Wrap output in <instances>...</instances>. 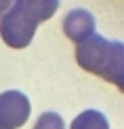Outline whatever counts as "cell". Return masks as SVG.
Here are the masks:
<instances>
[{
  "label": "cell",
  "instance_id": "6da1fadb",
  "mask_svg": "<svg viewBox=\"0 0 124 129\" xmlns=\"http://www.w3.org/2000/svg\"><path fill=\"white\" fill-rule=\"evenodd\" d=\"M59 0H15L4 15H0V36L13 49H25L32 42L40 21L55 15Z\"/></svg>",
  "mask_w": 124,
  "mask_h": 129
},
{
  "label": "cell",
  "instance_id": "7a4b0ae2",
  "mask_svg": "<svg viewBox=\"0 0 124 129\" xmlns=\"http://www.w3.org/2000/svg\"><path fill=\"white\" fill-rule=\"evenodd\" d=\"M76 59L80 68L116 85L124 93V45L122 42L107 40L99 34H93L86 40L78 42Z\"/></svg>",
  "mask_w": 124,
  "mask_h": 129
},
{
  "label": "cell",
  "instance_id": "3957f363",
  "mask_svg": "<svg viewBox=\"0 0 124 129\" xmlns=\"http://www.w3.org/2000/svg\"><path fill=\"white\" fill-rule=\"evenodd\" d=\"M30 116V100L21 91L0 95V129H19Z\"/></svg>",
  "mask_w": 124,
  "mask_h": 129
},
{
  "label": "cell",
  "instance_id": "277c9868",
  "mask_svg": "<svg viewBox=\"0 0 124 129\" xmlns=\"http://www.w3.org/2000/svg\"><path fill=\"white\" fill-rule=\"evenodd\" d=\"M63 32L69 40L74 42H82L86 40L88 36L95 34V19L88 11H82V9H76L72 13L65 15L63 19Z\"/></svg>",
  "mask_w": 124,
  "mask_h": 129
},
{
  "label": "cell",
  "instance_id": "5b68a950",
  "mask_svg": "<svg viewBox=\"0 0 124 129\" xmlns=\"http://www.w3.org/2000/svg\"><path fill=\"white\" fill-rule=\"evenodd\" d=\"M69 129H109L107 119L97 110H84L82 114H78L72 121Z\"/></svg>",
  "mask_w": 124,
  "mask_h": 129
},
{
  "label": "cell",
  "instance_id": "8992f818",
  "mask_svg": "<svg viewBox=\"0 0 124 129\" xmlns=\"http://www.w3.org/2000/svg\"><path fill=\"white\" fill-rule=\"evenodd\" d=\"M34 129H65V123L57 112H44L38 116Z\"/></svg>",
  "mask_w": 124,
  "mask_h": 129
},
{
  "label": "cell",
  "instance_id": "52a82bcc",
  "mask_svg": "<svg viewBox=\"0 0 124 129\" xmlns=\"http://www.w3.org/2000/svg\"><path fill=\"white\" fill-rule=\"evenodd\" d=\"M13 2H15V0H0V15L7 13V11L13 7Z\"/></svg>",
  "mask_w": 124,
  "mask_h": 129
}]
</instances>
